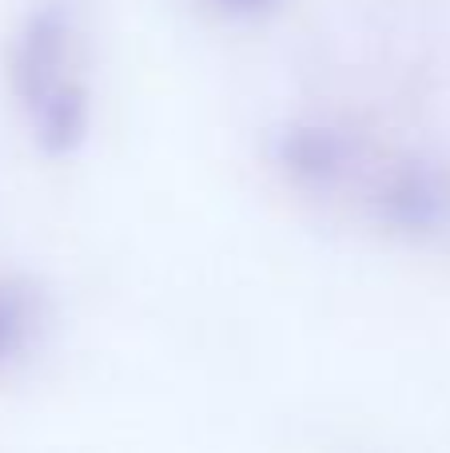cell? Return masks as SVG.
I'll return each mask as SVG.
<instances>
[{
    "label": "cell",
    "mask_w": 450,
    "mask_h": 453,
    "mask_svg": "<svg viewBox=\"0 0 450 453\" xmlns=\"http://www.w3.org/2000/svg\"><path fill=\"white\" fill-rule=\"evenodd\" d=\"M12 80H16V96L24 100L28 111H36L40 104L80 88V80L72 76L68 16L56 4L40 8V12L24 24L20 40H16V56H12Z\"/></svg>",
    "instance_id": "1"
},
{
    "label": "cell",
    "mask_w": 450,
    "mask_h": 453,
    "mask_svg": "<svg viewBox=\"0 0 450 453\" xmlns=\"http://www.w3.org/2000/svg\"><path fill=\"white\" fill-rule=\"evenodd\" d=\"M279 159L299 183L331 188L351 164V140L331 127H295L279 143Z\"/></svg>",
    "instance_id": "2"
},
{
    "label": "cell",
    "mask_w": 450,
    "mask_h": 453,
    "mask_svg": "<svg viewBox=\"0 0 450 453\" xmlns=\"http://www.w3.org/2000/svg\"><path fill=\"white\" fill-rule=\"evenodd\" d=\"M383 211L395 223H407V226L431 223L438 215V188L423 172H399L395 180L387 183Z\"/></svg>",
    "instance_id": "3"
},
{
    "label": "cell",
    "mask_w": 450,
    "mask_h": 453,
    "mask_svg": "<svg viewBox=\"0 0 450 453\" xmlns=\"http://www.w3.org/2000/svg\"><path fill=\"white\" fill-rule=\"evenodd\" d=\"M32 330V303L24 290L0 287V358L16 354Z\"/></svg>",
    "instance_id": "4"
},
{
    "label": "cell",
    "mask_w": 450,
    "mask_h": 453,
    "mask_svg": "<svg viewBox=\"0 0 450 453\" xmlns=\"http://www.w3.org/2000/svg\"><path fill=\"white\" fill-rule=\"evenodd\" d=\"M228 4H244V8H252V4H263V0H228Z\"/></svg>",
    "instance_id": "5"
}]
</instances>
